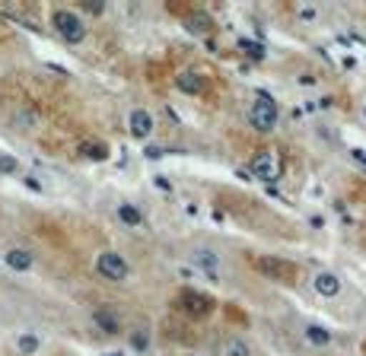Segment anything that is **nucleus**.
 <instances>
[{"mask_svg": "<svg viewBox=\"0 0 366 356\" xmlns=\"http://www.w3.org/2000/svg\"><path fill=\"white\" fill-rule=\"evenodd\" d=\"M255 268L262 270L264 277H271L274 283H284V286H297L300 280V268L287 258H274V255H258L255 258Z\"/></svg>", "mask_w": 366, "mask_h": 356, "instance_id": "nucleus-1", "label": "nucleus"}, {"mask_svg": "<svg viewBox=\"0 0 366 356\" xmlns=\"http://www.w3.org/2000/svg\"><path fill=\"white\" fill-rule=\"evenodd\" d=\"M175 309L182 312L185 318H207V315H214V309H217V302L207 296V293H198V290H182L179 296H175Z\"/></svg>", "mask_w": 366, "mask_h": 356, "instance_id": "nucleus-2", "label": "nucleus"}, {"mask_svg": "<svg viewBox=\"0 0 366 356\" xmlns=\"http://www.w3.org/2000/svg\"><path fill=\"white\" fill-rule=\"evenodd\" d=\"M51 26L58 29V36L70 41V45H80L83 39H86V26H83V19L76 16L74 10H54L51 13Z\"/></svg>", "mask_w": 366, "mask_h": 356, "instance_id": "nucleus-3", "label": "nucleus"}, {"mask_svg": "<svg viewBox=\"0 0 366 356\" xmlns=\"http://www.w3.org/2000/svg\"><path fill=\"white\" fill-rule=\"evenodd\" d=\"M96 270H99V277H105V280H112V283H124L131 274L128 261H124L118 251H102V255L96 258Z\"/></svg>", "mask_w": 366, "mask_h": 356, "instance_id": "nucleus-4", "label": "nucleus"}, {"mask_svg": "<svg viewBox=\"0 0 366 356\" xmlns=\"http://www.w3.org/2000/svg\"><path fill=\"white\" fill-rule=\"evenodd\" d=\"M249 121L258 134H271V131L277 128V106H274L271 99H258L255 106L249 108Z\"/></svg>", "mask_w": 366, "mask_h": 356, "instance_id": "nucleus-5", "label": "nucleus"}, {"mask_svg": "<svg viewBox=\"0 0 366 356\" xmlns=\"http://www.w3.org/2000/svg\"><path fill=\"white\" fill-rule=\"evenodd\" d=\"M252 172H255L262 181H277V176H280L277 153H271V150L255 153V156H252Z\"/></svg>", "mask_w": 366, "mask_h": 356, "instance_id": "nucleus-6", "label": "nucleus"}, {"mask_svg": "<svg viewBox=\"0 0 366 356\" xmlns=\"http://www.w3.org/2000/svg\"><path fill=\"white\" fill-rule=\"evenodd\" d=\"M128 131H131V137H137V141H147V137L153 134V115L147 108H134L131 118H128Z\"/></svg>", "mask_w": 366, "mask_h": 356, "instance_id": "nucleus-7", "label": "nucleus"}, {"mask_svg": "<svg viewBox=\"0 0 366 356\" xmlns=\"http://www.w3.org/2000/svg\"><path fill=\"white\" fill-rule=\"evenodd\" d=\"M312 286L319 296H337V293H341V277L332 274V270H319V274L312 277Z\"/></svg>", "mask_w": 366, "mask_h": 356, "instance_id": "nucleus-8", "label": "nucleus"}, {"mask_svg": "<svg viewBox=\"0 0 366 356\" xmlns=\"http://www.w3.org/2000/svg\"><path fill=\"white\" fill-rule=\"evenodd\" d=\"M175 89H179V93H185V96H201L204 89H207V83H204V76L201 73H179L175 76Z\"/></svg>", "mask_w": 366, "mask_h": 356, "instance_id": "nucleus-9", "label": "nucleus"}, {"mask_svg": "<svg viewBox=\"0 0 366 356\" xmlns=\"http://www.w3.org/2000/svg\"><path fill=\"white\" fill-rule=\"evenodd\" d=\"M13 128L16 131H35L39 128V111H35L32 106H19L16 111H13Z\"/></svg>", "mask_w": 366, "mask_h": 356, "instance_id": "nucleus-10", "label": "nucleus"}, {"mask_svg": "<svg viewBox=\"0 0 366 356\" xmlns=\"http://www.w3.org/2000/svg\"><path fill=\"white\" fill-rule=\"evenodd\" d=\"M93 321L102 327L105 334H118V327H122V318H118V312H112L109 305L96 309V312H93Z\"/></svg>", "mask_w": 366, "mask_h": 356, "instance_id": "nucleus-11", "label": "nucleus"}, {"mask_svg": "<svg viewBox=\"0 0 366 356\" xmlns=\"http://www.w3.org/2000/svg\"><path fill=\"white\" fill-rule=\"evenodd\" d=\"M220 356H255V350L245 337H227L220 344Z\"/></svg>", "mask_w": 366, "mask_h": 356, "instance_id": "nucleus-12", "label": "nucleus"}, {"mask_svg": "<svg viewBox=\"0 0 366 356\" xmlns=\"http://www.w3.org/2000/svg\"><path fill=\"white\" fill-rule=\"evenodd\" d=\"M4 261H6V268H13V270H29L32 268V251H26V248H10L4 255Z\"/></svg>", "mask_w": 366, "mask_h": 356, "instance_id": "nucleus-13", "label": "nucleus"}, {"mask_svg": "<svg viewBox=\"0 0 366 356\" xmlns=\"http://www.w3.org/2000/svg\"><path fill=\"white\" fill-rule=\"evenodd\" d=\"M192 261L198 264V268L210 270V274H217V270H220V255H217V251H210V248H194L192 251Z\"/></svg>", "mask_w": 366, "mask_h": 356, "instance_id": "nucleus-14", "label": "nucleus"}, {"mask_svg": "<svg viewBox=\"0 0 366 356\" xmlns=\"http://www.w3.org/2000/svg\"><path fill=\"white\" fill-rule=\"evenodd\" d=\"M185 26H188L192 32H198V36H207V32H214V19H210L204 10L188 13V16H185Z\"/></svg>", "mask_w": 366, "mask_h": 356, "instance_id": "nucleus-15", "label": "nucleus"}, {"mask_svg": "<svg viewBox=\"0 0 366 356\" xmlns=\"http://www.w3.org/2000/svg\"><path fill=\"white\" fill-rule=\"evenodd\" d=\"M80 156L83 159H93V163H102V159H109V143H102V141H83L80 143Z\"/></svg>", "mask_w": 366, "mask_h": 356, "instance_id": "nucleus-16", "label": "nucleus"}, {"mask_svg": "<svg viewBox=\"0 0 366 356\" xmlns=\"http://www.w3.org/2000/svg\"><path fill=\"white\" fill-rule=\"evenodd\" d=\"M118 220L128 223V226H137V223H144V213H140L137 207H131V204H122L118 207Z\"/></svg>", "mask_w": 366, "mask_h": 356, "instance_id": "nucleus-17", "label": "nucleus"}, {"mask_svg": "<svg viewBox=\"0 0 366 356\" xmlns=\"http://www.w3.org/2000/svg\"><path fill=\"white\" fill-rule=\"evenodd\" d=\"M306 337L312 340V344H319V347L332 344V334H328L325 327H319V325H309V327H306Z\"/></svg>", "mask_w": 366, "mask_h": 356, "instance_id": "nucleus-18", "label": "nucleus"}, {"mask_svg": "<svg viewBox=\"0 0 366 356\" xmlns=\"http://www.w3.org/2000/svg\"><path fill=\"white\" fill-rule=\"evenodd\" d=\"M0 172H4V176H13V172H19V163L13 156H6V153H0Z\"/></svg>", "mask_w": 366, "mask_h": 356, "instance_id": "nucleus-19", "label": "nucleus"}, {"mask_svg": "<svg viewBox=\"0 0 366 356\" xmlns=\"http://www.w3.org/2000/svg\"><path fill=\"white\" fill-rule=\"evenodd\" d=\"M131 347H134V350H147V347H150L147 331H131Z\"/></svg>", "mask_w": 366, "mask_h": 356, "instance_id": "nucleus-20", "label": "nucleus"}, {"mask_svg": "<svg viewBox=\"0 0 366 356\" xmlns=\"http://www.w3.org/2000/svg\"><path fill=\"white\" fill-rule=\"evenodd\" d=\"M16 344H19V350H23V353H35V350H39V337H32V334H23Z\"/></svg>", "mask_w": 366, "mask_h": 356, "instance_id": "nucleus-21", "label": "nucleus"}, {"mask_svg": "<svg viewBox=\"0 0 366 356\" xmlns=\"http://www.w3.org/2000/svg\"><path fill=\"white\" fill-rule=\"evenodd\" d=\"M350 156H354L357 163H363V166H366V150H354V153H350Z\"/></svg>", "mask_w": 366, "mask_h": 356, "instance_id": "nucleus-22", "label": "nucleus"}, {"mask_svg": "<svg viewBox=\"0 0 366 356\" xmlns=\"http://www.w3.org/2000/svg\"><path fill=\"white\" fill-rule=\"evenodd\" d=\"M109 356H122V353H109Z\"/></svg>", "mask_w": 366, "mask_h": 356, "instance_id": "nucleus-23", "label": "nucleus"}]
</instances>
